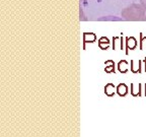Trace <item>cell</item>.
I'll list each match as a JSON object with an SVG mask.
<instances>
[{"label": "cell", "mask_w": 146, "mask_h": 137, "mask_svg": "<svg viewBox=\"0 0 146 137\" xmlns=\"http://www.w3.org/2000/svg\"><path fill=\"white\" fill-rule=\"evenodd\" d=\"M140 3H141V5L143 6V8L145 9L146 11V0H140Z\"/></svg>", "instance_id": "6"}, {"label": "cell", "mask_w": 146, "mask_h": 137, "mask_svg": "<svg viewBox=\"0 0 146 137\" xmlns=\"http://www.w3.org/2000/svg\"><path fill=\"white\" fill-rule=\"evenodd\" d=\"M80 21H86V18H85L84 14H83V10H82L81 7H80Z\"/></svg>", "instance_id": "5"}, {"label": "cell", "mask_w": 146, "mask_h": 137, "mask_svg": "<svg viewBox=\"0 0 146 137\" xmlns=\"http://www.w3.org/2000/svg\"><path fill=\"white\" fill-rule=\"evenodd\" d=\"M98 21H122V18H119L117 16H103L98 18Z\"/></svg>", "instance_id": "4"}, {"label": "cell", "mask_w": 146, "mask_h": 137, "mask_svg": "<svg viewBox=\"0 0 146 137\" xmlns=\"http://www.w3.org/2000/svg\"><path fill=\"white\" fill-rule=\"evenodd\" d=\"M145 12V9L141 4L133 3L122 10V17H124L125 21H144Z\"/></svg>", "instance_id": "1"}, {"label": "cell", "mask_w": 146, "mask_h": 137, "mask_svg": "<svg viewBox=\"0 0 146 137\" xmlns=\"http://www.w3.org/2000/svg\"><path fill=\"white\" fill-rule=\"evenodd\" d=\"M105 92H106V94H108L109 96H113V94H114V84H113V83H108V84L106 85Z\"/></svg>", "instance_id": "3"}, {"label": "cell", "mask_w": 146, "mask_h": 137, "mask_svg": "<svg viewBox=\"0 0 146 137\" xmlns=\"http://www.w3.org/2000/svg\"><path fill=\"white\" fill-rule=\"evenodd\" d=\"M144 21H146V16H145V17H144Z\"/></svg>", "instance_id": "7"}, {"label": "cell", "mask_w": 146, "mask_h": 137, "mask_svg": "<svg viewBox=\"0 0 146 137\" xmlns=\"http://www.w3.org/2000/svg\"><path fill=\"white\" fill-rule=\"evenodd\" d=\"M117 90H118V94H120V96H125V94L128 92V87L126 86V84L121 83V84L118 85V88H117Z\"/></svg>", "instance_id": "2"}]
</instances>
